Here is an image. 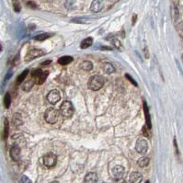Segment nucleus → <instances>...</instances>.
<instances>
[{"mask_svg":"<svg viewBox=\"0 0 183 183\" xmlns=\"http://www.w3.org/2000/svg\"><path fill=\"white\" fill-rule=\"evenodd\" d=\"M23 124V121H22V117L20 115V113H15L13 115L12 118V125L14 127H19Z\"/></svg>","mask_w":183,"mask_h":183,"instance_id":"obj_15","label":"nucleus"},{"mask_svg":"<svg viewBox=\"0 0 183 183\" xmlns=\"http://www.w3.org/2000/svg\"><path fill=\"white\" fill-rule=\"evenodd\" d=\"M57 163V157L54 153H49L43 157V164L46 167H54Z\"/></svg>","mask_w":183,"mask_h":183,"instance_id":"obj_7","label":"nucleus"},{"mask_svg":"<svg viewBox=\"0 0 183 183\" xmlns=\"http://www.w3.org/2000/svg\"><path fill=\"white\" fill-rule=\"evenodd\" d=\"M144 111H145V116H146V127L148 129H151L152 127V123H151V117L149 114V109L147 107V104L146 101H144Z\"/></svg>","mask_w":183,"mask_h":183,"instance_id":"obj_14","label":"nucleus"},{"mask_svg":"<svg viewBox=\"0 0 183 183\" xmlns=\"http://www.w3.org/2000/svg\"><path fill=\"white\" fill-rule=\"evenodd\" d=\"M29 72H30V71H29L28 69H26V70H24L22 73H20V74H19V76L17 77V80H16V82H17V84H18V85H19V84L23 83V81H24V79L27 77V76H28Z\"/></svg>","mask_w":183,"mask_h":183,"instance_id":"obj_22","label":"nucleus"},{"mask_svg":"<svg viewBox=\"0 0 183 183\" xmlns=\"http://www.w3.org/2000/svg\"><path fill=\"white\" fill-rule=\"evenodd\" d=\"M1 51H2V45L0 44V52H1Z\"/></svg>","mask_w":183,"mask_h":183,"instance_id":"obj_39","label":"nucleus"},{"mask_svg":"<svg viewBox=\"0 0 183 183\" xmlns=\"http://www.w3.org/2000/svg\"><path fill=\"white\" fill-rule=\"evenodd\" d=\"M143 179V176L140 172L134 171L132 172L130 177H129V181L130 183H141Z\"/></svg>","mask_w":183,"mask_h":183,"instance_id":"obj_13","label":"nucleus"},{"mask_svg":"<svg viewBox=\"0 0 183 183\" xmlns=\"http://www.w3.org/2000/svg\"><path fill=\"white\" fill-rule=\"evenodd\" d=\"M103 6H104L103 0H93L90 6V10L94 13H98L101 11V9H103Z\"/></svg>","mask_w":183,"mask_h":183,"instance_id":"obj_11","label":"nucleus"},{"mask_svg":"<svg viewBox=\"0 0 183 183\" xmlns=\"http://www.w3.org/2000/svg\"><path fill=\"white\" fill-rule=\"evenodd\" d=\"M114 183H126V181H125L123 178H121V179H117V180H115Z\"/></svg>","mask_w":183,"mask_h":183,"instance_id":"obj_34","label":"nucleus"},{"mask_svg":"<svg viewBox=\"0 0 183 183\" xmlns=\"http://www.w3.org/2000/svg\"><path fill=\"white\" fill-rule=\"evenodd\" d=\"M80 67L85 71H90V70H92V68H93V64L91 63L90 61H85L80 65Z\"/></svg>","mask_w":183,"mask_h":183,"instance_id":"obj_23","label":"nucleus"},{"mask_svg":"<svg viewBox=\"0 0 183 183\" xmlns=\"http://www.w3.org/2000/svg\"><path fill=\"white\" fill-rule=\"evenodd\" d=\"M146 183H150V182H149V180H146Z\"/></svg>","mask_w":183,"mask_h":183,"instance_id":"obj_41","label":"nucleus"},{"mask_svg":"<svg viewBox=\"0 0 183 183\" xmlns=\"http://www.w3.org/2000/svg\"><path fill=\"white\" fill-rule=\"evenodd\" d=\"M111 44L113 45V47L116 48L119 51H122V44L121 43V41L118 39H112L111 40Z\"/></svg>","mask_w":183,"mask_h":183,"instance_id":"obj_25","label":"nucleus"},{"mask_svg":"<svg viewBox=\"0 0 183 183\" xmlns=\"http://www.w3.org/2000/svg\"><path fill=\"white\" fill-rule=\"evenodd\" d=\"M72 61H73V57L65 55V56H63L58 59V64L61 65H69L70 63H72Z\"/></svg>","mask_w":183,"mask_h":183,"instance_id":"obj_20","label":"nucleus"},{"mask_svg":"<svg viewBox=\"0 0 183 183\" xmlns=\"http://www.w3.org/2000/svg\"><path fill=\"white\" fill-rule=\"evenodd\" d=\"M13 7H14V10L16 12H19L20 11V5H19L18 0H13Z\"/></svg>","mask_w":183,"mask_h":183,"instance_id":"obj_27","label":"nucleus"},{"mask_svg":"<svg viewBox=\"0 0 183 183\" xmlns=\"http://www.w3.org/2000/svg\"><path fill=\"white\" fill-rule=\"evenodd\" d=\"M104 84H105L104 77L101 76H99V75H95L88 79L87 87L93 91H98L103 87Z\"/></svg>","mask_w":183,"mask_h":183,"instance_id":"obj_1","label":"nucleus"},{"mask_svg":"<svg viewBox=\"0 0 183 183\" xmlns=\"http://www.w3.org/2000/svg\"><path fill=\"white\" fill-rule=\"evenodd\" d=\"M34 81L32 80V79H30V80H27L26 82H24L23 84H22V90L23 91H26V92H29L30 90H31V88L33 87V86H34Z\"/></svg>","mask_w":183,"mask_h":183,"instance_id":"obj_18","label":"nucleus"},{"mask_svg":"<svg viewBox=\"0 0 183 183\" xmlns=\"http://www.w3.org/2000/svg\"><path fill=\"white\" fill-rule=\"evenodd\" d=\"M104 71H105V73L107 75H111V74H112V73L115 72V68H114V66L111 64L106 63L105 65H104Z\"/></svg>","mask_w":183,"mask_h":183,"instance_id":"obj_24","label":"nucleus"},{"mask_svg":"<svg viewBox=\"0 0 183 183\" xmlns=\"http://www.w3.org/2000/svg\"><path fill=\"white\" fill-rule=\"evenodd\" d=\"M100 49H101V50H111V47H101Z\"/></svg>","mask_w":183,"mask_h":183,"instance_id":"obj_38","label":"nucleus"},{"mask_svg":"<svg viewBox=\"0 0 183 183\" xmlns=\"http://www.w3.org/2000/svg\"><path fill=\"white\" fill-rule=\"evenodd\" d=\"M52 36H53L52 33H40L39 35H36L34 37V40H39V41H42V40H45L49 39Z\"/></svg>","mask_w":183,"mask_h":183,"instance_id":"obj_21","label":"nucleus"},{"mask_svg":"<svg viewBox=\"0 0 183 183\" xmlns=\"http://www.w3.org/2000/svg\"><path fill=\"white\" fill-rule=\"evenodd\" d=\"M60 112L61 114L65 118H71L74 114V106L72 102L68 100H65L60 107Z\"/></svg>","mask_w":183,"mask_h":183,"instance_id":"obj_4","label":"nucleus"},{"mask_svg":"<svg viewBox=\"0 0 183 183\" xmlns=\"http://www.w3.org/2000/svg\"><path fill=\"white\" fill-rule=\"evenodd\" d=\"M136 18H137V15H136V14H134V15L132 16V25H134V23H135V21H136Z\"/></svg>","mask_w":183,"mask_h":183,"instance_id":"obj_36","label":"nucleus"},{"mask_svg":"<svg viewBox=\"0 0 183 183\" xmlns=\"http://www.w3.org/2000/svg\"><path fill=\"white\" fill-rule=\"evenodd\" d=\"M102 183H109V182H102Z\"/></svg>","mask_w":183,"mask_h":183,"instance_id":"obj_42","label":"nucleus"},{"mask_svg":"<svg viewBox=\"0 0 183 183\" xmlns=\"http://www.w3.org/2000/svg\"><path fill=\"white\" fill-rule=\"evenodd\" d=\"M92 43H93V39L91 37H87L81 41L80 47H81V49H86V48L90 47L91 45H92Z\"/></svg>","mask_w":183,"mask_h":183,"instance_id":"obj_17","label":"nucleus"},{"mask_svg":"<svg viewBox=\"0 0 183 183\" xmlns=\"http://www.w3.org/2000/svg\"><path fill=\"white\" fill-rule=\"evenodd\" d=\"M174 146H175V148H176V153H177V155L178 156V155H179V152H178V145H177L176 138L174 139Z\"/></svg>","mask_w":183,"mask_h":183,"instance_id":"obj_33","label":"nucleus"},{"mask_svg":"<svg viewBox=\"0 0 183 183\" xmlns=\"http://www.w3.org/2000/svg\"><path fill=\"white\" fill-rule=\"evenodd\" d=\"M59 116V112L55 108H48L44 113V119L48 123L54 124L57 121Z\"/></svg>","mask_w":183,"mask_h":183,"instance_id":"obj_3","label":"nucleus"},{"mask_svg":"<svg viewBox=\"0 0 183 183\" xmlns=\"http://www.w3.org/2000/svg\"><path fill=\"white\" fill-rule=\"evenodd\" d=\"M60 100H61V94L59 92V90L57 89L51 90L47 95V100L49 101V103L53 105L56 104Z\"/></svg>","mask_w":183,"mask_h":183,"instance_id":"obj_8","label":"nucleus"},{"mask_svg":"<svg viewBox=\"0 0 183 183\" xmlns=\"http://www.w3.org/2000/svg\"><path fill=\"white\" fill-rule=\"evenodd\" d=\"M98 179L99 177L96 172H89L86 175L84 178V183H97Z\"/></svg>","mask_w":183,"mask_h":183,"instance_id":"obj_12","label":"nucleus"},{"mask_svg":"<svg viewBox=\"0 0 183 183\" xmlns=\"http://www.w3.org/2000/svg\"><path fill=\"white\" fill-rule=\"evenodd\" d=\"M144 52H145V55H146V58H148V57H149V55H148L147 47H145V49H144Z\"/></svg>","mask_w":183,"mask_h":183,"instance_id":"obj_35","label":"nucleus"},{"mask_svg":"<svg viewBox=\"0 0 183 183\" xmlns=\"http://www.w3.org/2000/svg\"><path fill=\"white\" fill-rule=\"evenodd\" d=\"M10 104H11V97H10L9 93H7L5 95V97H4V105H5V108L6 109H9Z\"/></svg>","mask_w":183,"mask_h":183,"instance_id":"obj_26","label":"nucleus"},{"mask_svg":"<svg viewBox=\"0 0 183 183\" xmlns=\"http://www.w3.org/2000/svg\"><path fill=\"white\" fill-rule=\"evenodd\" d=\"M21 183H32V181L27 177V176H25V175H23L22 177H21Z\"/></svg>","mask_w":183,"mask_h":183,"instance_id":"obj_30","label":"nucleus"},{"mask_svg":"<svg viewBox=\"0 0 183 183\" xmlns=\"http://www.w3.org/2000/svg\"><path fill=\"white\" fill-rule=\"evenodd\" d=\"M125 77H126L127 80H129L132 85H134L135 86H137V83H136V81H135V80H134V79H133V78L129 75V74H126V75H125Z\"/></svg>","mask_w":183,"mask_h":183,"instance_id":"obj_29","label":"nucleus"},{"mask_svg":"<svg viewBox=\"0 0 183 183\" xmlns=\"http://www.w3.org/2000/svg\"><path fill=\"white\" fill-rule=\"evenodd\" d=\"M135 150L137 153L141 155H145L148 151V143L144 138H139L135 145Z\"/></svg>","mask_w":183,"mask_h":183,"instance_id":"obj_6","label":"nucleus"},{"mask_svg":"<svg viewBox=\"0 0 183 183\" xmlns=\"http://www.w3.org/2000/svg\"><path fill=\"white\" fill-rule=\"evenodd\" d=\"M142 132H143V133H144L145 136L149 137V132L146 131V126H144V127H143V131H142Z\"/></svg>","mask_w":183,"mask_h":183,"instance_id":"obj_32","label":"nucleus"},{"mask_svg":"<svg viewBox=\"0 0 183 183\" xmlns=\"http://www.w3.org/2000/svg\"><path fill=\"white\" fill-rule=\"evenodd\" d=\"M49 64H51V60H47V61H45V62L41 63V65H49Z\"/></svg>","mask_w":183,"mask_h":183,"instance_id":"obj_37","label":"nucleus"},{"mask_svg":"<svg viewBox=\"0 0 183 183\" xmlns=\"http://www.w3.org/2000/svg\"><path fill=\"white\" fill-rule=\"evenodd\" d=\"M182 60H183V55H182Z\"/></svg>","mask_w":183,"mask_h":183,"instance_id":"obj_43","label":"nucleus"},{"mask_svg":"<svg viewBox=\"0 0 183 183\" xmlns=\"http://www.w3.org/2000/svg\"><path fill=\"white\" fill-rule=\"evenodd\" d=\"M112 177L115 180L122 178L124 175V167L122 166H115L112 168Z\"/></svg>","mask_w":183,"mask_h":183,"instance_id":"obj_10","label":"nucleus"},{"mask_svg":"<svg viewBox=\"0 0 183 183\" xmlns=\"http://www.w3.org/2000/svg\"><path fill=\"white\" fill-rule=\"evenodd\" d=\"M45 54H46L45 51H43L41 49H31L27 53L24 60H25V62H30V61H32V60L38 58V57L44 55Z\"/></svg>","mask_w":183,"mask_h":183,"instance_id":"obj_5","label":"nucleus"},{"mask_svg":"<svg viewBox=\"0 0 183 183\" xmlns=\"http://www.w3.org/2000/svg\"><path fill=\"white\" fill-rule=\"evenodd\" d=\"M27 6L30 8V9H36L38 7H37V5L34 3V2H32V1H29V2H27Z\"/></svg>","mask_w":183,"mask_h":183,"instance_id":"obj_31","label":"nucleus"},{"mask_svg":"<svg viewBox=\"0 0 183 183\" xmlns=\"http://www.w3.org/2000/svg\"><path fill=\"white\" fill-rule=\"evenodd\" d=\"M149 163H150V159L147 157H142L137 161V164H138L140 167H146L149 165Z\"/></svg>","mask_w":183,"mask_h":183,"instance_id":"obj_19","label":"nucleus"},{"mask_svg":"<svg viewBox=\"0 0 183 183\" xmlns=\"http://www.w3.org/2000/svg\"><path fill=\"white\" fill-rule=\"evenodd\" d=\"M52 183H59V182H58V181H53Z\"/></svg>","mask_w":183,"mask_h":183,"instance_id":"obj_40","label":"nucleus"},{"mask_svg":"<svg viewBox=\"0 0 183 183\" xmlns=\"http://www.w3.org/2000/svg\"><path fill=\"white\" fill-rule=\"evenodd\" d=\"M172 14H173V18L175 20H177V19L178 18V9L176 6H173V9H172Z\"/></svg>","mask_w":183,"mask_h":183,"instance_id":"obj_28","label":"nucleus"},{"mask_svg":"<svg viewBox=\"0 0 183 183\" xmlns=\"http://www.w3.org/2000/svg\"><path fill=\"white\" fill-rule=\"evenodd\" d=\"M9 155L14 161H19L20 158V147L18 145H13L9 149Z\"/></svg>","mask_w":183,"mask_h":183,"instance_id":"obj_9","label":"nucleus"},{"mask_svg":"<svg viewBox=\"0 0 183 183\" xmlns=\"http://www.w3.org/2000/svg\"><path fill=\"white\" fill-rule=\"evenodd\" d=\"M9 122L8 119H5L4 121V130H3V134H2V138L4 141H6L9 137Z\"/></svg>","mask_w":183,"mask_h":183,"instance_id":"obj_16","label":"nucleus"},{"mask_svg":"<svg viewBox=\"0 0 183 183\" xmlns=\"http://www.w3.org/2000/svg\"><path fill=\"white\" fill-rule=\"evenodd\" d=\"M49 75L48 71H42L40 68L34 69L31 72V78L34 81L35 84L37 85H41L45 82V80L47 79V76Z\"/></svg>","mask_w":183,"mask_h":183,"instance_id":"obj_2","label":"nucleus"}]
</instances>
